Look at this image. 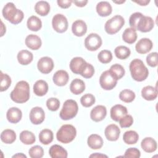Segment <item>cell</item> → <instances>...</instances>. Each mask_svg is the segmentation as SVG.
<instances>
[{
    "label": "cell",
    "mask_w": 158,
    "mask_h": 158,
    "mask_svg": "<svg viewBox=\"0 0 158 158\" xmlns=\"http://www.w3.org/2000/svg\"><path fill=\"white\" fill-rule=\"evenodd\" d=\"M10 99L16 103H24L30 98V85L24 80L19 81L10 94Z\"/></svg>",
    "instance_id": "cell-1"
},
{
    "label": "cell",
    "mask_w": 158,
    "mask_h": 158,
    "mask_svg": "<svg viewBox=\"0 0 158 158\" xmlns=\"http://www.w3.org/2000/svg\"><path fill=\"white\" fill-rule=\"evenodd\" d=\"M132 78L137 81H143L147 78L149 75L148 68L143 62L139 59H133L129 66Z\"/></svg>",
    "instance_id": "cell-2"
},
{
    "label": "cell",
    "mask_w": 158,
    "mask_h": 158,
    "mask_svg": "<svg viewBox=\"0 0 158 158\" xmlns=\"http://www.w3.org/2000/svg\"><path fill=\"white\" fill-rule=\"evenodd\" d=\"M2 13L6 20L14 25L20 23L24 17L23 12L17 9L12 2H7L3 7Z\"/></svg>",
    "instance_id": "cell-3"
},
{
    "label": "cell",
    "mask_w": 158,
    "mask_h": 158,
    "mask_svg": "<svg viewBox=\"0 0 158 158\" xmlns=\"http://www.w3.org/2000/svg\"><path fill=\"white\" fill-rule=\"evenodd\" d=\"M77 135V130L74 126L70 124H65L60 127L56 133L57 139L64 144L72 142Z\"/></svg>",
    "instance_id": "cell-4"
},
{
    "label": "cell",
    "mask_w": 158,
    "mask_h": 158,
    "mask_svg": "<svg viewBox=\"0 0 158 158\" xmlns=\"http://www.w3.org/2000/svg\"><path fill=\"white\" fill-rule=\"evenodd\" d=\"M78 110L77 102L73 99H67L63 104L59 116L62 120H68L74 118L77 115Z\"/></svg>",
    "instance_id": "cell-5"
},
{
    "label": "cell",
    "mask_w": 158,
    "mask_h": 158,
    "mask_svg": "<svg viewBox=\"0 0 158 158\" xmlns=\"http://www.w3.org/2000/svg\"><path fill=\"white\" fill-rule=\"evenodd\" d=\"M125 20L123 17L119 15H116L108 20L104 25V29L109 35L117 33L123 26Z\"/></svg>",
    "instance_id": "cell-6"
},
{
    "label": "cell",
    "mask_w": 158,
    "mask_h": 158,
    "mask_svg": "<svg viewBox=\"0 0 158 158\" xmlns=\"http://www.w3.org/2000/svg\"><path fill=\"white\" fill-rule=\"evenodd\" d=\"M117 80L113 76L109 70H106L102 73L99 78V84L101 88L105 90H111L115 87Z\"/></svg>",
    "instance_id": "cell-7"
},
{
    "label": "cell",
    "mask_w": 158,
    "mask_h": 158,
    "mask_svg": "<svg viewBox=\"0 0 158 158\" xmlns=\"http://www.w3.org/2000/svg\"><path fill=\"white\" fill-rule=\"evenodd\" d=\"M53 29L57 33H64L68 28V21L67 18L61 14L54 15L52 20Z\"/></svg>",
    "instance_id": "cell-8"
},
{
    "label": "cell",
    "mask_w": 158,
    "mask_h": 158,
    "mask_svg": "<svg viewBox=\"0 0 158 158\" xmlns=\"http://www.w3.org/2000/svg\"><path fill=\"white\" fill-rule=\"evenodd\" d=\"M101 45L102 39L97 33H90L85 40V46L90 51L98 50L101 46Z\"/></svg>",
    "instance_id": "cell-9"
},
{
    "label": "cell",
    "mask_w": 158,
    "mask_h": 158,
    "mask_svg": "<svg viewBox=\"0 0 158 158\" xmlns=\"http://www.w3.org/2000/svg\"><path fill=\"white\" fill-rule=\"evenodd\" d=\"M154 27V22L153 19L149 16L143 15L139 20L136 30H139L141 32L146 33L150 31Z\"/></svg>",
    "instance_id": "cell-10"
},
{
    "label": "cell",
    "mask_w": 158,
    "mask_h": 158,
    "mask_svg": "<svg viewBox=\"0 0 158 158\" xmlns=\"http://www.w3.org/2000/svg\"><path fill=\"white\" fill-rule=\"evenodd\" d=\"M37 67L38 70L42 73L48 74L53 70L54 62L49 57H43L38 61Z\"/></svg>",
    "instance_id": "cell-11"
},
{
    "label": "cell",
    "mask_w": 158,
    "mask_h": 158,
    "mask_svg": "<svg viewBox=\"0 0 158 158\" xmlns=\"http://www.w3.org/2000/svg\"><path fill=\"white\" fill-rule=\"evenodd\" d=\"M30 122L34 125L41 124L44 120L45 114L43 109L40 107H33L29 115Z\"/></svg>",
    "instance_id": "cell-12"
},
{
    "label": "cell",
    "mask_w": 158,
    "mask_h": 158,
    "mask_svg": "<svg viewBox=\"0 0 158 158\" xmlns=\"http://www.w3.org/2000/svg\"><path fill=\"white\" fill-rule=\"evenodd\" d=\"M87 62L81 57H73L70 62V69L75 74L81 75L85 69Z\"/></svg>",
    "instance_id": "cell-13"
},
{
    "label": "cell",
    "mask_w": 158,
    "mask_h": 158,
    "mask_svg": "<svg viewBox=\"0 0 158 158\" xmlns=\"http://www.w3.org/2000/svg\"><path fill=\"white\" fill-rule=\"evenodd\" d=\"M107 115V109L104 106L98 105L95 106L90 112V117L92 120L98 122L104 120Z\"/></svg>",
    "instance_id": "cell-14"
},
{
    "label": "cell",
    "mask_w": 158,
    "mask_h": 158,
    "mask_svg": "<svg viewBox=\"0 0 158 158\" xmlns=\"http://www.w3.org/2000/svg\"><path fill=\"white\" fill-rule=\"evenodd\" d=\"M153 46L152 41L147 38L140 39L135 45V49L139 54H146L149 52Z\"/></svg>",
    "instance_id": "cell-15"
},
{
    "label": "cell",
    "mask_w": 158,
    "mask_h": 158,
    "mask_svg": "<svg viewBox=\"0 0 158 158\" xmlns=\"http://www.w3.org/2000/svg\"><path fill=\"white\" fill-rule=\"evenodd\" d=\"M120 130L115 124H110L106 127L104 135L107 140L110 141H117L120 136Z\"/></svg>",
    "instance_id": "cell-16"
},
{
    "label": "cell",
    "mask_w": 158,
    "mask_h": 158,
    "mask_svg": "<svg viewBox=\"0 0 158 158\" xmlns=\"http://www.w3.org/2000/svg\"><path fill=\"white\" fill-rule=\"evenodd\" d=\"M110 113L111 118L115 122H118L122 117L127 114L128 110L125 106L121 104H116L111 107Z\"/></svg>",
    "instance_id": "cell-17"
},
{
    "label": "cell",
    "mask_w": 158,
    "mask_h": 158,
    "mask_svg": "<svg viewBox=\"0 0 158 158\" xmlns=\"http://www.w3.org/2000/svg\"><path fill=\"white\" fill-rule=\"evenodd\" d=\"M69 79L68 73L64 70H59L55 72L53 75L52 80L54 84L59 86H63L65 85Z\"/></svg>",
    "instance_id": "cell-18"
},
{
    "label": "cell",
    "mask_w": 158,
    "mask_h": 158,
    "mask_svg": "<svg viewBox=\"0 0 158 158\" xmlns=\"http://www.w3.org/2000/svg\"><path fill=\"white\" fill-rule=\"evenodd\" d=\"M72 31L74 35L82 36L87 31V25L83 20H77L72 23Z\"/></svg>",
    "instance_id": "cell-19"
},
{
    "label": "cell",
    "mask_w": 158,
    "mask_h": 158,
    "mask_svg": "<svg viewBox=\"0 0 158 158\" xmlns=\"http://www.w3.org/2000/svg\"><path fill=\"white\" fill-rule=\"evenodd\" d=\"M25 44L26 46L32 50H38L41 46L42 42L41 38L33 34H30L28 35L25 38Z\"/></svg>",
    "instance_id": "cell-20"
},
{
    "label": "cell",
    "mask_w": 158,
    "mask_h": 158,
    "mask_svg": "<svg viewBox=\"0 0 158 158\" xmlns=\"http://www.w3.org/2000/svg\"><path fill=\"white\" fill-rule=\"evenodd\" d=\"M22 112L21 110L17 107H12L8 109L6 114L7 120L12 123H17L21 120Z\"/></svg>",
    "instance_id": "cell-21"
},
{
    "label": "cell",
    "mask_w": 158,
    "mask_h": 158,
    "mask_svg": "<svg viewBox=\"0 0 158 158\" xmlns=\"http://www.w3.org/2000/svg\"><path fill=\"white\" fill-rule=\"evenodd\" d=\"M96 12L101 17H107L112 12L110 4L107 1H101L96 5Z\"/></svg>",
    "instance_id": "cell-22"
},
{
    "label": "cell",
    "mask_w": 158,
    "mask_h": 158,
    "mask_svg": "<svg viewBox=\"0 0 158 158\" xmlns=\"http://www.w3.org/2000/svg\"><path fill=\"white\" fill-rule=\"evenodd\" d=\"M141 148L146 152L151 153L156 151L157 145L156 141L151 137L144 138L141 143Z\"/></svg>",
    "instance_id": "cell-23"
},
{
    "label": "cell",
    "mask_w": 158,
    "mask_h": 158,
    "mask_svg": "<svg viewBox=\"0 0 158 158\" xmlns=\"http://www.w3.org/2000/svg\"><path fill=\"white\" fill-rule=\"evenodd\" d=\"M49 156L52 158H66L67 157V151L61 146L54 144L51 146L49 150Z\"/></svg>",
    "instance_id": "cell-24"
},
{
    "label": "cell",
    "mask_w": 158,
    "mask_h": 158,
    "mask_svg": "<svg viewBox=\"0 0 158 158\" xmlns=\"http://www.w3.org/2000/svg\"><path fill=\"white\" fill-rule=\"evenodd\" d=\"M87 143L91 149H99L103 146V139L99 135L92 134L88 136Z\"/></svg>",
    "instance_id": "cell-25"
},
{
    "label": "cell",
    "mask_w": 158,
    "mask_h": 158,
    "mask_svg": "<svg viewBox=\"0 0 158 158\" xmlns=\"http://www.w3.org/2000/svg\"><path fill=\"white\" fill-rule=\"evenodd\" d=\"M48 91V85L43 80H37L33 85V92L38 96H44Z\"/></svg>",
    "instance_id": "cell-26"
},
{
    "label": "cell",
    "mask_w": 158,
    "mask_h": 158,
    "mask_svg": "<svg viewBox=\"0 0 158 158\" xmlns=\"http://www.w3.org/2000/svg\"><path fill=\"white\" fill-rule=\"evenodd\" d=\"M141 96L146 101H153L157 97V89L152 86H146L141 89Z\"/></svg>",
    "instance_id": "cell-27"
},
{
    "label": "cell",
    "mask_w": 158,
    "mask_h": 158,
    "mask_svg": "<svg viewBox=\"0 0 158 158\" xmlns=\"http://www.w3.org/2000/svg\"><path fill=\"white\" fill-rule=\"evenodd\" d=\"M17 57L20 64L27 65L32 62L33 56V54L28 50H21L18 52Z\"/></svg>",
    "instance_id": "cell-28"
},
{
    "label": "cell",
    "mask_w": 158,
    "mask_h": 158,
    "mask_svg": "<svg viewBox=\"0 0 158 158\" xmlns=\"http://www.w3.org/2000/svg\"><path fill=\"white\" fill-rule=\"evenodd\" d=\"M85 89V84L84 81L79 78H75L72 81L70 85V91L75 94L78 95L82 93Z\"/></svg>",
    "instance_id": "cell-29"
},
{
    "label": "cell",
    "mask_w": 158,
    "mask_h": 158,
    "mask_svg": "<svg viewBox=\"0 0 158 158\" xmlns=\"http://www.w3.org/2000/svg\"><path fill=\"white\" fill-rule=\"evenodd\" d=\"M122 39L127 43H134L137 40L136 30L131 27L126 28L122 34Z\"/></svg>",
    "instance_id": "cell-30"
},
{
    "label": "cell",
    "mask_w": 158,
    "mask_h": 158,
    "mask_svg": "<svg viewBox=\"0 0 158 158\" xmlns=\"http://www.w3.org/2000/svg\"><path fill=\"white\" fill-rule=\"evenodd\" d=\"M35 12L41 16H46L50 11V5L47 1H38L35 6Z\"/></svg>",
    "instance_id": "cell-31"
},
{
    "label": "cell",
    "mask_w": 158,
    "mask_h": 158,
    "mask_svg": "<svg viewBox=\"0 0 158 158\" xmlns=\"http://www.w3.org/2000/svg\"><path fill=\"white\" fill-rule=\"evenodd\" d=\"M27 25L30 30L33 31H38L42 27V22L38 17L32 15L28 19Z\"/></svg>",
    "instance_id": "cell-32"
},
{
    "label": "cell",
    "mask_w": 158,
    "mask_h": 158,
    "mask_svg": "<svg viewBox=\"0 0 158 158\" xmlns=\"http://www.w3.org/2000/svg\"><path fill=\"white\" fill-rule=\"evenodd\" d=\"M1 139L6 144H12L16 139V133L12 130L6 129L1 134Z\"/></svg>",
    "instance_id": "cell-33"
},
{
    "label": "cell",
    "mask_w": 158,
    "mask_h": 158,
    "mask_svg": "<svg viewBox=\"0 0 158 158\" xmlns=\"http://www.w3.org/2000/svg\"><path fill=\"white\" fill-rule=\"evenodd\" d=\"M53 132L49 129H43L39 134V140L43 144L48 145L53 140Z\"/></svg>",
    "instance_id": "cell-34"
},
{
    "label": "cell",
    "mask_w": 158,
    "mask_h": 158,
    "mask_svg": "<svg viewBox=\"0 0 158 158\" xmlns=\"http://www.w3.org/2000/svg\"><path fill=\"white\" fill-rule=\"evenodd\" d=\"M139 139V135L133 130L127 131L123 135V140L127 144H136Z\"/></svg>",
    "instance_id": "cell-35"
},
{
    "label": "cell",
    "mask_w": 158,
    "mask_h": 158,
    "mask_svg": "<svg viewBox=\"0 0 158 158\" xmlns=\"http://www.w3.org/2000/svg\"><path fill=\"white\" fill-rule=\"evenodd\" d=\"M20 140L25 144L30 145L33 144L36 141L35 135L28 130H23L20 134Z\"/></svg>",
    "instance_id": "cell-36"
},
{
    "label": "cell",
    "mask_w": 158,
    "mask_h": 158,
    "mask_svg": "<svg viewBox=\"0 0 158 158\" xmlns=\"http://www.w3.org/2000/svg\"><path fill=\"white\" fill-rule=\"evenodd\" d=\"M115 56L119 59H126L128 58L131 53V51L128 48L125 46H118L115 48L114 50Z\"/></svg>",
    "instance_id": "cell-37"
},
{
    "label": "cell",
    "mask_w": 158,
    "mask_h": 158,
    "mask_svg": "<svg viewBox=\"0 0 158 158\" xmlns=\"http://www.w3.org/2000/svg\"><path fill=\"white\" fill-rule=\"evenodd\" d=\"M109 70L117 80L122 78L124 76L125 72L123 67L118 64L112 65Z\"/></svg>",
    "instance_id": "cell-38"
},
{
    "label": "cell",
    "mask_w": 158,
    "mask_h": 158,
    "mask_svg": "<svg viewBox=\"0 0 158 158\" xmlns=\"http://www.w3.org/2000/svg\"><path fill=\"white\" fill-rule=\"evenodd\" d=\"M135 96V93L133 91L128 89L121 91L119 94L120 99L127 103L131 102L132 101H133Z\"/></svg>",
    "instance_id": "cell-39"
},
{
    "label": "cell",
    "mask_w": 158,
    "mask_h": 158,
    "mask_svg": "<svg viewBox=\"0 0 158 158\" xmlns=\"http://www.w3.org/2000/svg\"><path fill=\"white\" fill-rule=\"evenodd\" d=\"M1 73V82H0V91L1 92L7 90L11 84V78L6 73H4L2 71Z\"/></svg>",
    "instance_id": "cell-40"
},
{
    "label": "cell",
    "mask_w": 158,
    "mask_h": 158,
    "mask_svg": "<svg viewBox=\"0 0 158 158\" xmlns=\"http://www.w3.org/2000/svg\"><path fill=\"white\" fill-rule=\"evenodd\" d=\"M96 101L95 97L90 93H87L81 96L80 99V102L83 107H89L93 106Z\"/></svg>",
    "instance_id": "cell-41"
},
{
    "label": "cell",
    "mask_w": 158,
    "mask_h": 158,
    "mask_svg": "<svg viewBox=\"0 0 158 158\" xmlns=\"http://www.w3.org/2000/svg\"><path fill=\"white\" fill-rule=\"evenodd\" d=\"M98 60L102 64H107L112 59V54L109 50H102L98 55Z\"/></svg>",
    "instance_id": "cell-42"
},
{
    "label": "cell",
    "mask_w": 158,
    "mask_h": 158,
    "mask_svg": "<svg viewBox=\"0 0 158 158\" xmlns=\"http://www.w3.org/2000/svg\"><path fill=\"white\" fill-rule=\"evenodd\" d=\"M28 154L31 158H41L44 155V150L41 146L36 145L29 149Z\"/></svg>",
    "instance_id": "cell-43"
},
{
    "label": "cell",
    "mask_w": 158,
    "mask_h": 158,
    "mask_svg": "<svg viewBox=\"0 0 158 158\" xmlns=\"http://www.w3.org/2000/svg\"><path fill=\"white\" fill-rule=\"evenodd\" d=\"M46 106L51 111H56L60 106V101L57 98H51L46 101Z\"/></svg>",
    "instance_id": "cell-44"
},
{
    "label": "cell",
    "mask_w": 158,
    "mask_h": 158,
    "mask_svg": "<svg viewBox=\"0 0 158 158\" xmlns=\"http://www.w3.org/2000/svg\"><path fill=\"white\" fill-rule=\"evenodd\" d=\"M119 124L122 128H128L133 123V118L130 115H125L119 120Z\"/></svg>",
    "instance_id": "cell-45"
},
{
    "label": "cell",
    "mask_w": 158,
    "mask_h": 158,
    "mask_svg": "<svg viewBox=\"0 0 158 158\" xmlns=\"http://www.w3.org/2000/svg\"><path fill=\"white\" fill-rule=\"evenodd\" d=\"M158 54L157 52H153L149 54L146 56V62L147 64L152 67H155L157 65Z\"/></svg>",
    "instance_id": "cell-46"
},
{
    "label": "cell",
    "mask_w": 158,
    "mask_h": 158,
    "mask_svg": "<svg viewBox=\"0 0 158 158\" xmlns=\"http://www.w3.org/2000/svg\"><path fill=\"white\" fill-rule=\"evenodd\" d=\"M143 15V14L141 12H135L131 15L129 19V23L131 27V28H133L136 30V27L137 25V23L140 19V18Z\"/></svg>",
    "instance_id": "cell-47"
},
{
    "label": "cell",
    "mask_w": 158,
    "mask_h": 158,
    "mask_svg": "<svg viewBox=\"0 0 158 158\" xmlns=\"http://www.w3.org/2000/svg\"><path fill=\"white\" fill-rule=\"evenodd\" d=\"M141 156L139 150L136 148H130L125 151L123 157L131 158H139Z\"/></svg>",
    "instance_id": "cell-48"
},
{
    "label": "cell",
    "mask_w": 158,
    "mask_h": 158,
    "mask_svg": "<svg viewBox=\"0 0 158 158\" xmlns=\"http://www.w3.org/2000/svg\"><path fill=\"white\" fill-rule=\"evenodd\" d=\"M94 73V67L91 64L87 63L81 75L85 78H90L93 76Z\"/></svg>",
    "instance_id": "cell-49"
},
{
    "label": "cell",
    "mask_w": 158,
    "mask_h": 158,
    "mask_svg": "<svg viewBox=\"0 0 158 158\" xmlns=\"http://www.w3.org/2000/svg\"><path fill=\"white\" fill-rule=\"evenodd\" d=\"M72 1L71 0H57V3L62 9H67L70 7Z\"/></svg>",
    "instance_id": "cell-50"
},
{
    "label": "cell",
    "mask_w": 158,
    "mask_h": 158,
    "mask_svg": "<svg viewBox=\"0 0 158 158\" xmlns=\"http://www.w3.org/2000/svg\"><path fill=\"white\" fill-rule=\"evenodd\" d=\"M72 2H73L77 7H82L86 6V4L88 3L87 0H82V1H72Z\"/></svg>",
    "instance_id": "cell-51"
},
{
    "label": "cell",
    "mask_w": 158,
    "mask_h": 158,
    "mask_svg": "<svg viewBox=\"0 0 158 158\" xmlns=\"http://www.w3.org/2000/svg\"><path fill=\"white\" fill-rule=\"evenodd\" d=\"M133 2L138 4L139 6H147L149 2L150 1L149 0H138V1H132Z\"/></svg>",
    "instance_id": "cell-52"
},
{
    "label": "cell",
    "mask_w": 158,
    "mask_h": 158,
    "mask_svg": "<svg viewBox=\"0 0 158 158\" xmlns=\"http://www.w3.org/2000/svg\"><path fill=\"white\" fill-rule=\"evenodd\" d=\"M90 157H107V156L105 155V154H98V152L95 153V154H93L89 156Z\"/></svg>",
    "instance_id": "cell-53"
},
{
    "label": "cell",
    "mask_w": 158,
    "mask_h": 158,
    "mask_svg": "<svg viewBox=\"0 0 158 158\" xmlns=\"http://www.w3.org/2000/svg\"><path fill=\"white\" fill-rule=\"evenodd\" d=\"M6 26L4 25L3 22L1 21V36H2L4 35V34L6 33Z\"/></svg>",
    "instance_id": "cell-54"
},
{
    "label": "cell",
    "mask_w": 158,
    "mask_h": 158,
    "mask_svg": "<svg viewBox=\"0 0 158 158\" xmlns=\"http://www.w3.org/2000/svg\"><path fill=\"white\" fill-rule=\"evenodd\" d=\"M12 157H20V158H27V156L23 153H17L16 154L14 155Z\"/></svg>",
    "instance_id": "cell-55"
},
{
    "label": "cell",
    "mask_w": 158,
    "mask_h": 158,
    "mask_svg": "<svg viewBox=\"0 0 158 158\" xmlns=\"http://www.w3.org/2000/svg\"><path fill=\"white\" fill-rule=\"evenodd\" d=\"M113 2H114V3H116V4H122V3L125 2V1H124V0H122V1H113Z\"/></svg>",
    "instance_id": "cell-56"
}]
</instances>
